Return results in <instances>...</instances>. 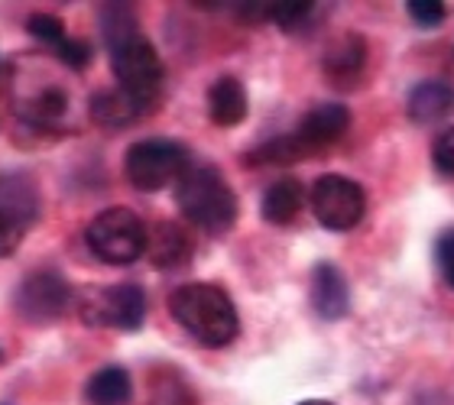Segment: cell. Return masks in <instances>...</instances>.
<instances>
[{
	"label": "cell",
	"mask_w": 454,
	"mask_h": 405,
	"mask_svg": "<svg viewBox=\"0 0 454 405\" xmlns=\"http://www.w3.org/2000/svg\"><path fill=\"white\" fill-rule=\"evenodd\" d=\"M172 318L205 347H224L240 334V318L221 285L189 283L169 295Z\"/></svg>",
	"instance_id": "6da1fadb"
},
{
	"label": "cell",
	"mask_w": 454,
	"mask_h": 405,
	"mask_svg": "<svg viewBox=\"0 0 454 405\" xmlns=\"http://www.w3.org/2000/svg\"><path fill=\"white\" fill-rule=\"evenodd\" d=\"M179 211L192 224L208 234H227L237 224V195L227 185V179L211 166L185 169V175L176 185Z\"/></svg>",
	"instance_id": "7a4b0ae2"
},
{
	"label": "cell",
	"mask_w": 454,
	"mask_h": 405,
	"mask_svg": "<svg viewBox=\"0 0 454 405\" xmlns=\"http://www.w3.org/2000/svg\"><path fill=\"white\" fill-rule=\"evenodd\" d=\"M88 246L98 260L127 266L146 253V224L130 207H107L88 224Z\"/></svg>",
	"instance_id": "3957f363"
},
{
	"label": "cell",
	"mask_w": 454,
	"mask_h": 405,
	"mask_svg": "<svg viewBox=\"0 0 454 405\" xmlns=\"http://www.w3.org/2000/svg\"><path fill=\"white\" fill-rule=\"evenodd\" d=\"M107 49H111V68L121 91L150 107L162 88V62L153 43L143 33H133V36L121 39Z\"/></svg>",
	"instance_id": "277c9868"
},
{
	"label": "cell",
	"mask_w": 454,
	"mask_h": 405,
	"mask_svg": "<svg viewBox=\"0 0 454 405\" xmlns=\"http://www.w3.org/2000/svg\"><path fill=\"white\" fill-rule=\"evenodd\" d=\"M189 169V152L176 140H140L133 143L123 156V172L130 179L133 189L140 191H160L169 182L182 179Z\"/></svg>",
	"instance_id": "5b68a950"
},
{
	"label": "cell",
	"mask_w": 454,
	"mask_h": 405,
	"mask_svg": "<svg viewBox=\"0 0 454 405\" xmlns=\"http://www.w3.org/2000/svg\"><path fill=\"white\" fill-rule=\"evenodd\" d=\"M312 211L328 230H350L367 211V195L348 175H322L312 185Z\"/></svg>",
	"instance_id": "8992f818"
},
{
	"label": "cell",
	"mask_w": 454,
	"mask_h": 405,
	"mask_svg": "<svg viewBox=\"0 0 454 405\" xmlns=\"http://www.w3.org/2000/svg\"><path fill=\"white\" fill-rule=\"evenodd\" d=\"M82 315L88 324H105V328L117 331H140L143 318H146V295L140 285L121 283L98 289L82 302Z\"/></svg>",
	"instance_id": "52a82bcc"
},
{
	"label": "cell",
	"mask_w": 454,
	"mask_h": 405,
	"mask_svg": "<svg viewBox=\"0 0 454 405\" xmlns=\"http://www.w3.org/2000/svg\"><path fill=\"white\" fill-rule=\"evenodd\" d=\"M68 299H72V289H68L66 276L56 273V269H39V273L27 276L17 289V311L23 318L36 321H52L66 311Z\"/></svg>",
	"instance_id": "ba28073f"
},
{
	"label": "cell",
	"mask_w": 454,
	"mask_h": 405,
	"mask_svg": "<svg viewBox=\"0 0 454 405\" xmlns=\"http://www.w3.org/2000/svg\"><path fill=\"white\" fill-rule=\"evenodd\" d=\"M348 127H350V111L344 104H322V107L305 113V121L295 130V140L302 143L305 152H318L325 146H332L334 140H340Z\"/></svg>",
	"instance_id": "9c48e42d"
},
{
	"label": "cell",
	"mask_w": 454,
	"mask_h": 405,
	"mask_svg": "<svg viewBox=\"0 0 454 405\" xmlns=\"http://www.w3.org/2000/svg\"><path fill=\"white\" fill-rule=\"evenodd\" d=\"M146 253L156 269H182L192 260V240L179 224L172 221H160V224L146 230Z\"/></svg>",
	"instance_id": "30bf717a"
},
{
	"label": "cell",
	"mask_w": 454,
	"mask_h": 405,
	"mask_svg": "<svg viewBox=\"0 0 454 405\" xmlns=\"http://www.w3.org/2000/svg\"><path fill=\"white\" fill-rule=\"evenodd\" d=\"M312 308L322 315L325 321H338L348 315L350 308V289L348 279L340 276L338 266L322 263L315 266L312 276Z\"/></svg>",
	"instance_id": "8fae6325"
},
{
	"label": "cell",
	"mask_w": 454,
	"mask_h": 405,
	"mask_svg": "<svg viewBox=\"0 0 454 405\" xmlns=\"http://www.w3.org/2000/svg\"><path fill=\"white\" fill-rule=\"evenodd\" d=\"M364 66H367V43L360 33H344L325 56V75L340 88L354 85L364 75Z\"/></svg>",
	"instance_id": "7c38bea8"
},
{
	"label": "cell",
	"mask_w": 454,
	"mask_h": 405,
	"mask_svg": "<svg viewBox=\"0 0 454 405\" xmlns=\"http://www.w3.org/2000/svg\"><path fill=\"white\" fill-rule=\"evenodd\" d=\"M36 211H39L36 185L27 175H4L0 179V217H7L10 224L27 230L36 221Z\"/></svg>",
	"instance_id": "4fadbf2b"
},
{
	"label": "cell",
	"mask_w": 454,
	"mask_h": 405,
	"mask_svg": "<svg viewBox=\"0 0 454 405\" xmlns=\"http://www.w3.org/2000/svg\"><path fill=\"white\" fill-rule=\"evenodd\" d=\"M409 117L416 123H435L454 111V85L448 82H422L412 88L406 101Z\"/></svg>",
	"instance_id": "5bb4252c"
},
{
	"label": "cell",
	"mask_w": 454,
	"mask_h": 405,
	"mask_svg": "<svg viewBox=\"0 0 454 405\" xmlns=\"http://www.w3.org/2000/svg\"><path fill=\"white\" fill-rule=\"evenodd\" d=\"M208 113L218 127H237L247 117V91L237 78H218L208 91Z\"/></svg>",
	"instance_id": "9a60e30c"
},
{
	"label": "cell",
	"mask_w": 454,
	"mask_h": 405,
	"mask_svg": "<svg viewBox=\"0 0 454 405\" xmlns=\"http://www.w3.org/2000/svg\"><path fill=\"white\" fill-rule=\"evenodd\" d=\"M305 205V189L299 179H279L273 182L263 195V217L270 224H293L295 214Z\"/></svg>",
	"instance_id": "2e32d148"
},
{
	"label": "cell",
	"mask_w": 454,
	"mask_h": 405,
	"mask_svg": "<svg viewBox=\"0 0 454 405\" xmlns=\"http://www.w3.org/2000/svg\"><path fill=\"white\" fill-rule=\"evenodd\" d=\"M146 111V104H140L137 97H130L121 88H111V91H98L91 97V117L105 127H127L133 123L140 113Z\"/></svg>",
	"instance_id": "e0dca14e"
},
{
	"label": "cell",
	"mask_w": 454,
	"mask_h": 405,
	"mask_svg": "<svg viewBox=\"0 0 454 405\" xmlns=\"http://www.w3.org/2000/svg\"><path fill=\"white\" fill-rule=\"evenodd\" d=\"M85 396L91 405H130V399H133L130 373L121 367L98 370L95 377L88 379Z\"/></svg>",
	"instance_id": "ac0fdd59"
},
{
	"label": "cell",
	"mask_w": 454,
	"mask_h": 405,
	"mask_svg": "<svg viewBox=\"0 0 454 405\" xmlns=\"http://www.w3.org/2000/svg\"><path fill=\"white\" fill-rule=\"evenodd\" d=\"M66 113H68V95L62 85H46L36 97H29L23 104V117L33 123H43V127H52Z\"/></svg>",
	"instance_id": "d6986e66"
},
{
	"label": "cell",
	"mask_w": 454,
	"mask_h": 405,
	"mask_svg": "<svg viewBox=\"0 0 454 405\" xmlns=\"http://www.w3.org/2000/svg\"><path fill=\"white\" fill-rule=\"evenodd\" d=\"M146 405H199L195 389L172 370H160L156 377L150 379V399Z\"/></svg>",
	"instance_id": "ffe728a7"
},
{
	"label": "cell",
	"mask_w": 454,
	"mask_h": 405,
	"mask_svg": "<svg viewBox=\"0 0 454 405\" xmlns=\"http://www.w3.org/2000/svg\"><path fill=\"white\" fill-rule=\"evenodd\" d=\"M302 156H309V152L302 150V143L295 140V133H289V136H276V140L256 146L254 152H247V162L250 166H289Z\"/></svg>",
	"instance_id": "44dd1931"
},
{
	"label": "cell",
	"mask_w": 454,
	"mask_h": 405,
	"mask_svg": "<svg viewBox=\"0 0 454 405\" xmlns=\"http://www.w3.org/2000/svg\"><path fill=\"white\" fill-rule=\"evenodd\" d=\"M266 17L276 19L286 33H295L315 17V4H309V0H276V4H266Z\"/></svg>",
	"instance_id": "7402d4cb"
},
{
	"label": "cell",
	"mask_w": 454,
	"mask_h": 405,
	"mask_svg": "<svg viewBox=\"0 0 454 405\" xmlns=\"http://www.w3.org/2000/svg\"><path fill=\"white\" fill-rule=\"evenodd\" d=\"M29 33H33V36H36L43 46L56 49V52L68 43L62 19L52 17V13H33V17H29Z\"/></svg>",
	"instance_id": "603a6c76"
},
{
	"label": "cell",
	"mask_w": 454,
	"mask_h": 405,
	"mask_svg": "<svg viewBox=\"0 0 454 405\" xmlns=\"http://www.w3.org/2000/svg\"><path fill=\"white\" fill-rule=\"evenodd\" d=\"M406 10H409V17L416 19L419 27H426V29L438 27V23H445V17H448V10H445V4H442V0H409Z\"/></svg>",
	"instance_id": "cb8c5ba5"
},
{
	"label": "cell",
	"mask_w": 454,
	"mask_h": 405,
	"mask_svg": "<svg viewBox=\"0 0 454 405\" xmlns=\"http://www.w3.org/2000/svg\"><path fill=\"white\" fill-rule=\"evenodd\" d=\"M56 56H59V62H66L68 68L82 72V68L91 62V49H88V43H82V39H68V43L59 49Z\"/></svg>",
	"instance_id": "d4e9b609"
},
{
	"label": "cell",
	"mask_w": 454,
	"mask_h": 405,
	"mask_svg": "<svg viewBox=\"0 0 454 405\" xmlns=\"http://www.w3.org/2000/svg\"><path fill=\"white\" fill-rule=\"evenodd\" d=\"M435 260H438V269H442V276H445L448 283L454 285V227H451V230H445L442 237H438V244H435Z\"/></svg>",
	"instance_id": "484cf974"
},
{
	"label": "cell",
	"mask_w": 454,
	"mask_h": 405,
	"mask_svg": "<svg viewBox=\"0 0 454 405\" xmlns=\"http://www.w3.org/2000/svg\"><path fill=\"white\" fill-rule=\"evenodd\" d=\"M432 160H435V166L442 172H451L454 175V127L435 140V146H432Z\"/></svg>",
	"instance_id": "4316f807"
},
{
	"label": "cell",
	"mask_w": 454,
	"mask_h": 405,
	"mask_svg": "<svg viewBox=\"0 0 454 405\" xmlns=\"http://www.w3.org/2000/svg\"><path fill=\"white\" fill-rule=\"evenodd\" d=\"M20 237H23V230H20L17 224H10L7 217H0V256H7L17 250Z\"/></svg>",
	"instance_id": "83f0119b"
},
{
	"label": "cell",
	"mask_w": 454,
	"mask_h": 405,
	"mask_svg": "<svg viewBox=\"0 0 454 405\" xmlns=\"http://www.w3.org/2000/svg\"><path fill=\"white\" fill-rule=\"evenodd\" d=\"M299 405H334V402H328V399H305V402H299Z\"/></svg>",
	"instance_id": "f1b7e54d"
}]
</instances>
